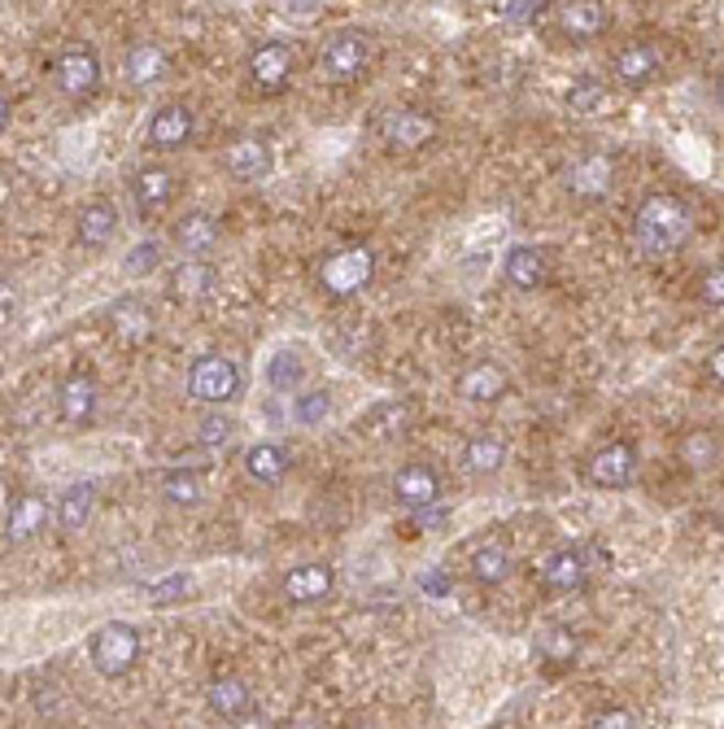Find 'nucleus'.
Listing matches in <instances>:
<instances>
[{"label":"nucleus","instance_id":"nucleus-1","mask_svg":"<svg viewBox=\"0 0 724 729\" xmlns=\"http://www.w3.org/2000/svg\"><path fill=\"white\" fill-rule=\"evenodd\" d=\"M690 237H694V215L685 202H677L668 193L646 197L633 215V244L646 258H672L677 249L690 244Z\"/></svg>","mask_w":724,"mask_h":729},{"label":"nucleus","instance_id":"nucleus-2","mask_svg":"<svg viewBox=\"0 0 724 729\" xmlns=\"http://www.w3.org/2000/svg\"><path fill=\"white\" fill-rule=\"evenodd\" d=\"M371 275H375V253H371L366 244H350V249H337V253L319 266V289H323L328 297L345 302V297H359L362 289L371 284Z\"/></svg>","mask_w":724,"mask_h":729},{"label":"nucleus","instance_id":"nucleus-3","mask_svg":"<svg viewBox=\"0 0 724 729\" xmlns=\"http://www.w3.org/2000/svg\"><path fill=\"white\" fill-rule=\"evenodd\" d=\"M92 664H97V673H106V677H119L127 673L135 660H140V633L131 629V624H122V620H110V624H101L97 633H92Z\"/></svg>","mask_w":724,"mask_h":729},{"label":"nucleus","instance_id":"nucleus-4","mask_svg":"<svg viewBox=\"0 0 724 729\" xmlns=\"http://www.w3.org/2000/svg\"><path fill=\"white\" fill-rule=\"evenodd\" d=\"M188 393L197 402H206V406H219V402L241 393V367L232 359H223V355H206L188 371Z\"/></svg>","mask_w":724,"mask_h":729},{"label":"nucleus","instance_id":"nucleus-5","mask_svg":"<svg viewBox=\"0 0 724 729\" xmlns=\"http://www.w3.org/2000/svg\"><path fill=\"white\" fill-rule=\"evenodd\" d=\"M366 57H371V44H366L362 31H337V35H328V44L319 53L323 75L337 79V84H350L362 66H366Z\"/></svg>","mask_w":724,"mask_h":729},{"label":"nucleus","instance_id":"nucleus-6","mask_svg":"<svg viewBox=\"0 0 724 729\" xmlns=\"http://www.w3.org/2000/svg\"><path fill=\"white\" fill-rule=\"evenodd\" d=\"M53 79H57V88L66 97H92L97 84H101V62H97L92 48H70V53L57 57Z\"/></svg>","mask_w":724,"mask_h":729},{"label":"nucleus","instance_id":"nucleus-7","mask_svg":"<svg viewBox=\"0 0 724 729\" xmlns=\"http://www.w3.org/2000/svg\"><path fill=\"white\" fill-rule=\"evenodd\" d=\"M590 559H585V551H555V555H546L541 559V568H537V581L546 586V590H555V595H572V590H581L585 581H590Z\"/></svg>","mask_w":724,"mask_h":729},{"label":"nucleus","instance_id":"nucleus-8","mask_svg":"<svg viewBox=\"0 0 724 729\" xmlns=\"http://www.w3.org/2000/svg\"><path fill=\"white\" fill-rule=\"evenodd\" d=\"M432 135H437V122L428 119L424 110H388V115L380 119V140H384L388 149H402V153L424 149Z\"/></svg>","mask_w":724,"mask_h":729},{"label":"nucleus","instance_id":"nucleus-9","mask_svg":"<svg viewBox=\"0 0 724 729\" xmlns=\"http://www.w3.org/2000/svg\"><path fill=\"white\" fill-rule=\"evenodd\" d=\"M615 184V162L611 153H585L581 162H572L568 171V193L581 202H603Z\"/></svg>","mask_w":724,"mask_h":729},{"label":"nucleus","instance_id":"nucleus-10","mask_svg":"<svg viewBox=\"0 0 724 729\" xmlns=\"http://www.w3.org/2000/svg\"><path fill=\"white\" fill-rule=\"evenodd\" d=\"M393 498L406 507V511H428V507H441V477L428 468V464H410L393 477Z\"/></svg>","mask_w":724,"mask_h":729},{"label":"nucleus","instance_id":"nucleus-11","mask_svg":"<svg viewBox=\"0 0 724 729\" xmlns=\"http://www.w3.org/2000/svg\"><path fill=\"white\" fill-rule=\"evenodd\" d=\"M637 477V450L628 442H611L590 459V481L599 489H624Z\"/></svg>","mask_w":724,"mask_h":729},{"label":"nucleus","instance_id":"nucleus-12","mask_svg":"<svg viewBox=\"0 0 724 729\" xmlns=\"http://www.w3.org/2000/svg\"><path fill=\"white\" fill-rule=\"evenodd\" d=\"M249 75H253V84L262 88V93H279L284 84H288V75H293V48L288 44H257L253 48V57H249Z\"/></svg>","mask_w":724,"mask_h":729},{"label":"nucleus","instance_id":"nucleus-13","mask_svg":"<svg viewBox=\"0 0 724 729\" xmlns=\"http://www.w3.org/2000/svg\"><path fill=\"white\" fill-rule=\"evenodd\" d=\"M131 197H135L140 215H157V210H166L175 202V175L166 166H144L131 179Z\"/></svg>","mask_w":724,"mask_h":729},{"label":"nucleus","instance_id":"nucleus-14","mask_svg":"<svg viewBox=\"0 0 724 729\" xmlns=\"http://www.w3.org/2000/svg\"><path fill=\"white\" fill-rule=\"evenodd\" d=\"M502 271H506V284H515V289H541L546 275H550V253L537 249V244H515L506 253Z\"/></svg>","mask_w":724,"mask_h":729},{"label":"nucleus","instance_id":"nucleus-15","mask_svg":"<svg viewBox=\"0 0 724 729\" xmlns=\"http://www.w3.org/2000/svg\"><path fill=\"white\" fill-rule=\"evenodd\" d=\"M655 75H659V48H655V44L633 40V44H624V48L615 53V79H619V84L637 88V84H650Z\"/></svg>","mask_w":724,"mask_h":729},{"label":"nucleus","instance_id":"nucleus-16","mask_svg":"<svg viewBox=\"0 0 724 729\" xmlns=\"http://www.w3.org/2000/svg\"><path fill=\"white\" fill-rule=\"evenodd\" d=\"M332 586H337V573L328 564H301L284 577V595L293 603H319V599L332 595Z\"/></svg>","mask_w":724,"mask_h":729},{"label":"nucleus","instance_id":"nucleus-17","mask_svg":"<svg viewBox=\"0 0 724 729\" xmlns=\"http://www.w3.org/2000/svg\"><path fill=\"white\" fill-rule=\"evenodd\" d=\"M206 699H210V708H215L223 721H244V717L253 712V690L244 686L241 677H232V673L215 677L210 690H206Z\"/></svg>","mask_w":724,"mask_h":729},{"label":"nucleus","instance_id":"nucleus-18","mask_svg":"<svg viewBox=\"0 0 724 729\" xmlns=\"http://www.w3.org/2000/svg\"><path fill=\"white\" fill-rule=\"evenodd\" d=\"M166 53H162V44H153V40H140V44H131L127 48V79L135 84V88H153V84H162L166 79Z\"/></svg>","mask_w":724,"mask_h":729},{"label":"nucleus","instance_id":"nucleus-19","mask_svg":"<svg viewBox=\"0 0 724 729\" xmlns=\"http://www.w3.org/2000/svg\"><path fill=\"white\" fill-rule=\"evenodd\" d=\"M44 524H48V502L35 498V493H22V498H13V511L4 520V537L9 542H26V537L44 533Z\"/></svg>","mask_w":724,"mask_h":729},{"label":"nucleus","instance_id":"nucleus-20","mask_svg":"<svg viewBox=\"0 0 724 729\" xmlns=\"http://www.w3.org/2000/svg\"><path fill=\"white\" fill-rule=\"evenodd\" d=\"M215 284H219V275H215V266L201 262V258H188V262H179V266L171 271V293H175L179 302H197V297L215 293Z\"/></svg>","mask_w":724,"mask_h":729},{"label":"nucleus","instance_id":"nucleus-21","mask_svg":"<svg viewBox=\"0 0 724 729\" xmlns=\"http://www.w3.org/2000/svg\"><path fill=\"white\" fill-rule=\"evenodd\" d=\"M288 450L284 446H271V442H262V446H253L249 455H244V472H249V481H257V486H279L284 477H288Z\"/></svg>","mask_w":724,"mask_h":729},{"label":"nucleus","instance_id":"nucleus-22","mask_svg":"<svg viewBox=\"0 0 724 729\" xmlns=\"http://www.w3.org/2000/svg\"><path fill=\"white\" fill-rule=\"evenodd\" d=\"M677 455H681V464H685V468L707 472V468H716V464H721L724 446H721V437H716L712 428H690V433L681 437Z\"/></svg>","mask_w":724,"mask_h":729},{"label":"nucleus","instance_id":"nucleus-23","mask_svg":"<svg viewBox=\"0 0 724 729\" xmlns=\"http://www.w3.org/2000/svg\"><path fill=\"white\" fill-rule=\"evenodd\" d=\"M559 26L577 40H590L606 26V4L599 0H572V4H559Z\"/></svg>","mask_w":724,"mask_h":729},{"label":"nucleus","instance_id":"nucleus-24","mask_svg":"<svg viewBox=\"0 0 724 729\" xmlns=\"http://www.w3.org/2000/svg\"><path fill=\"white\" fill-rule=\"evenodd\" d=\"M188 135H193V115L184 106H166L149 122V140L157 149H179V144H188Z\"/></svg>","mask_w":724,"mask_h":729},{"label":"nucleus","instance_id":"nucleus-25","mask_svg":"<svg viewBox=\"0 0 724 729\" xmlns=\"http://www.w3.org/2000/svg\"><path fill=\"white\" fill-rule=\"evenodd\" d=\"M57 402H62V415H66L70 424L92 420V411H97V380H92V376H70V380L62 384Z\"/></svg>","mask_w":724,"mask_h":729},{"label":"nucleus","instance_id":"nucleus-26","mask_svg":"<svg viewBox=\"0 0 724 729\" xmlns=\"http://www.w3.org/2000/svg\"><path fill=\"white\" fill-rule=\"evenodd\" d=\"M468 573H472L481 586H502V581L511 577V551H506L502 542H484V546L472 551Z\"/></svg>","mask_w":724,"mask_h":729},{"label":"nucleus","instance_id":"nucleus-27","mask_svg":"<svg viewBox=\"0 0 724 729\" xmlns=\"http://www.w3.org/2000/svg\"><path fill=\"white\" fill-rule=\"evenodd\" d=\"M110 319H114V333L122 341H149L153 337V311L140 297H122L119 306L110 311Z\"/></svg>","mask_w":724,"mask_h":729},{"label":"nucleus","instance_id":"nucleus-28","mask_svg":"<svg viewBox=\"0 0 724 729\" xmlns=\"http://www.w3.org/2000/svg\"><path fill=\"white\" fill-rule=\"evenodd\" d=\"M92 507H97V489L70 486L57 498V524H62L66 533H79V529L92 520Z\"/></svg>","mask_w":724,"mask_h":729},{"label":"nucleus","instance_id":"nucleus-29","mask_svg":"<svg viewBox=\"0 0 724 729\" xmlns=\"http://www.w3.org/2000/svg\"><path fill=\"white\" fill-rule=\"evenodd\" d=\"M459 393H463L468 402H497V398L506 393V376H502V367L476 363L459 380Z\"/></svg>","mask_w":724,"mask_h":729},{"label":"nucleus","instance_id":"nucleus-30","mask_svg":"<svg viewBox=\"0 0 724 729\" xmlns=\"http://www.w3.org/2000/svg\"><path fill=\"white\" fill-rule=\"evenodd\" d=\"M114 228H119V210H114L110 202H92V206H84V215H79V241L84 244L101 249V244L114 237Z\"/></svg>","mask_w":724,"mask_h":729},{"label":"nucleus","instance_id":"nucleus-31","mask_svg":"<svg viewBox=\"0 0 724 729\" xmlns=\"http://www.w3.org/2000/svg\"><path fill=\"white\" fill-rule=\"evenodd\" d=\"M228 171H232L237 179H257V175H266V171H271V149H266L262 140H237V144L228 149Z\"/></svg>","mask_w":724,"mask_h":729},{"label":"nucleus","instance_id":"nucleus-32","mask_svg":"<svg viewBox=\"0 0 724 729\" xmlns=\"http://www.w3.org/2000/svg\"><path fill=\"white\" fill-rule=\"evenodd\" d=\"M175 241L184 244V253L201 258V253H210V249L219 244V224H215L210 215H188V219H179Z\"/></svg>","mask_w":724,"mask_h":729},{"label":"nucleus","instance_id":"nucleus-33","mask_svg":"<svg viewBox=\"0 0 724 729\" xmlns=\"http://www.w3.org/2000/svg\"><path fill=\"white\" fill-rule=\"evenodd\" d=\"M506 464V446L497 442V437H472L468 446H463V472L468 477H489V472H497Z\"/></svg>","mask_w":724,"mask_h":729},{"label":"nucleus","instance_id":"nucleus-34","mask_svg":"<svg viewBox=\"0 0 724 729\" xmlns=\"http://www.w3.org/2000/svg\"><path fill=\"white\" fill-rule=\"evenodd\" d=\"M406 424H410V406H406V402H384V406H375V411L362 420L359 428L366 437H402Z\"/></svg>","mask_w":724,"mask_h":729},{"label":"nucleus","instance_id":"nucleus-35","mask_svg":"<svg viewBox=\"0 0 724 729\" xmlns=\"http://www.w3.org/2000/svg\"><path fill=\"white\" fill-rule=\"evenodd\" d=\"M537 651H541L550 664H568V660L577 655V633H572L568 624H546V629L537 633Z\"/></svg>","mask_w":724,"mask_h":729},{"label":"nucleus","instance_id":"nucleus-36","mask_svg":"<svg viewBox=\"0 0 724 729\" xmlns=\"http://www.w3.org/2000/svg\"><path fill=\"white\" fill-rule=\"evenodd\" d=\"M301 376H306V367L301 359L293 355V350H279L271 367H266V380H271V389H279V393H293L297 384H301Z\"/></svg>","mask_w":724,"mask_h":729},{"label":"nucleus","instance_id":"nucleus-37","mask_svg":"<svg viewBox=\"0 0 724 729\" xmlns=\"http://www.w3.org/2000/svg\"><path fill=\"white\" fill-rule=\"evenodd\" d=\"M328 411H332L328 389H310V393H301V398L293 402V420H297L301 428H319V424L328 420Z\"/></svg>","mask_w":724,"mask_h":729},{"label":"nucleus","instance_id":"nucleus-38","mask_svg":"<svg viewBox=\"0 0 724 729\" xmlns=\"http://www.w3.org/2000/svg\"><path fill=\"white\" fill-rule=\"evenodd\" d=\"M162 493H166L171 502H179V507H193V502H201V481H197L188 468H171V472L162 477Z\"/></svg>","mask_w":724,"mask_h":729},{"label":"nucleus","instance_id":"nucleus-39","mask_svg":"<svg viewBox=\"0 0 724 729\" xmlns=\"http://www.w3.org/2000/svg\"><path fill=\"white\" fill-rule=\"evenodd\" d=\"M568 106H572L577 115H599V110L606 106V88L594 79V75H585V79H577V84H572Z\"/></svg>","mask_w":724,"mask_h":729},{"label":"nucleus","instance_id":"nucleus-40","mask_svg":"<svg viewBox=\"0 0 724 729\" xmlns=\"http://www.w3.org/2000/svg\"><path fill=\"white\" fill-rule=\"evenodd\" d=\"M232 437H237V420H228V415H206L201 420V446L206 450H223Z\"/></svg>","mask_w":724,"mask_h":729},{"label":"nucleus","instance_id":"nucleus-41","mask_svg":"<svg viewBox=\"0 0 724 729\" xmlns=\"http://www.w3.org/2000/svg\"><path fill=\"white\" fill-rule=\"evenodd\" d=\"M157 262H162V241H140L131 253H127V262H122V266H127L131 275H149Z\"/></svg>","mask_w":724,"mask_h":729},{"label":"nucleus","instance_id":"nucleus-42","mask_svg":"<svg viewBox=\"0 0 724 729\" xmlns=\"http://www.w3.org/2000/svg\"><path fill=\"white\" fill-rule=\"evenodd\" d=\"M188 590H193V581H188L184 573H175V577H166V581L153 586V603H157V608H171V603H179Z\"/></svg>","mask_w":724,"mask_h":729},{"label":"nucleus","instance_id":"nucleus-43","mask_svg":"<svg viewBox=\"0 0 724 729\" xmlns=\"http://www.w3.org/2000/svg\"><path fill=\"white\" fill-rule=\"evenodd\" d=\"M541 9H550V4H541V0H506V4H497V13L506 22H533Z\"/></svg>","mask_w":724,"mask_h":729},{"label":"nucleus","instance_id":"nucleus-44","mask_svg":"<svg viewBox=\"0 0 724 729\" xmlns=\"http://www.w3.org/2000/svg\"><path fill=\"white\" fill-rule=\"evenodd\" d=\"M699 297H703L707 306H724V266L707 271V275L699 280Z\"/></svg>","mask_w":724,"mask_h":729},{"label":"nucleus","instance_id":"nucleus-45","mask_svg":"<svg viewBox=\"0 0 724 729\" xmlns=\"http://www.w3.org/2000/svg\"><path fill=\"white\" fill-rule=\"evenodd\" d=\"M594 729H641V721H637V712H628V708H611V712H603V717L594 721Z\"/></svg>","mask_w":724,"mask_h":729},{"label":"nucleus","instance_id":"nucleus-46","mask_svg":"<svg viewBox=\"0 0 724 729\" xmlns=\"http://www.w3.org/2000/svg\"><path fill=\"white\" fill-rule=\"evenodd\" d=\"M419 590L432 595V599H446L450 595V581H446V573H424L419 577Z\"/></svg>","mask_w":724,"mask_h":729},{"label":"nucleus","instance_id":"nucleus-47","mask_svg":"<svg viewBox=\"0 0 724 729\" xmlns=\"http://www.w3.org/2000/svg\"><path fill=\"white\" fill-rule=\"evenodd\" d=\"M319 0H297V4H284V18H301V22H310V18H319Z\"/></svg>","mask_w":724,"mask_h":729},{"label":"nucleus","instance_id":"nucleus-48","mask_svg":"<svg viewBox=\"0 0 724 729\" xmlns=\"http://www.w3.org/2000/svg\"><path fill=\"white\" fill-rule=\"evenodd\" d=\"M432 524H446V507H428V511H415V529H432Z\"/></svg>","mask_w":724,"mask_h":729},{"label":"nucleus","instance_id":"nucleus-49","mask_svg":"<svg viewBox=\"0 0 724 729\" xmlns=\"http://www.w3.org/2000/svg\"><path fill=\"white\" fill-rule=\"evenodd\" d=\"M9 511H13V493H9V486L0 481V520H9Z\"/></svg>","mask_w":724,"mask_h":729},{"label":"nucleus","instance_id":"nucleus-50","mask_svg":"<svg viewBox=\"0 0 724 729\" xmlns=\"http://www.w3.org/2000/svg\"><path fill=\"white\" fill-rule=\"evenodd\" d=\"M712 376H716V380L724 384V341L716 346V355H712Z\"/></svg>","mask_w":724,"mask_h":729},{"label":"nucleus","instance_id":"nucleus-51","mask_svg":"<svg viewBox=\"0 0 724 729\" xmlns=\"http://www.w3.org/2000/svg\"><path fill=\"white\" fill-rule=\"evenodd\" d=\"M4 122H9V106H4V97H0V131H4Z\"/></svg>","mask_w":724,"mask_h":729},{"label":"nucleus","instance_id":"nucleus-52","mask_svg":"<svg viewBox=\"0 0 724 729\" xmlns=\"http://www.w3.org/2000/svg\"><path fill=\"white\" fill-rule=\"evenodd\" d=\"M716 97H721V106H724V70H721V79H716Z\"/></svg>","mask_w":724,"mask_h":729}]
</instances>
